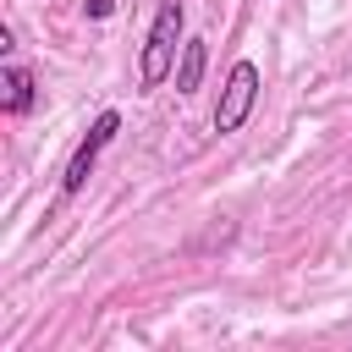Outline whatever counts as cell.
<instances>
[{
    "label": "cell",
    "instance_id": "cell-3",
    "mask_svg": "<svg viewBox=\"0 0 352 352\" xmlns=\"http://www.w3.org/2000/svg\"><path fill=\"white\" fill-rule=\"evenodd\" d=\"M253 104H258V66L253 60H236L226 72V88H220V104H214V132L220 138L226 132H242V121L253 116Z\"/></svg>",
    "mask_w": 352,
    "mask_h": 352
},
{
    "label": "cell",
    "instance_id": "cell-5",
    "mask_svg": "<svg viewBox=\"0 0 352 352\" xmlns=\"http://www.w3.org/2000/svg\"><path fill=\"white\" fill-rule=\"evenodd\" d=\"M204 66H209V44L204 38H187L182 44V60H176V94H192L204 82Z\"/></svg>",
    "mask_w": 352,
    "mask_h": 352
},
{
    "label": "cell",
    "instance_id": "cell-1",
    "mask_svg": "<svg viewBox=\"0 0 352 352\" xmlns=\"http://www.w3.org/2000/svg\"><path fill=\"white\" fill-rule=\"evenodd\" d=\"M182 28H187V6H182V0H160L154 28H148V38H143V66H138L143 88H160V82L176 72V50L187 44Z\"/></svg>",
    "mask_w": 352,
    "mask_h": 352
},
{
    "label": "cell",
    "instance_id": "cell-4",
    "mask_svg": "<svg viewBox=\"0 0 352 352\" xmlns=\"http://www.w3.org/2000/svg\"><path fill=\"white\" fill-rule=\"evenodd\" d=\"M0 88H6V110H11V116H28V110L38 104V82H33V72H28L22 60H11V66L0 72Z\"/></svg>",
    "mask_w": 352,
    "mask_h": 352
},
{
    "label": "cell",
    "instance_id": "cell-6",
    "mask_svg": "<svg viewBox=\"0 0 352 352\" xmlns=\"http://www.w3.org/2000/svg\"><path fill=\"white\" fill-rule=\"evenodd\" d=\"M82 11H88L94 22H104V16H116V0H82Z\"/></svg>",
    "mask_w": 352,
    "mask_h": 352
},
{
    "label": "cell",
    "instance_id": "cell-2",
    "mask_svg": "<svg viewBox=\"0 0 352 352\" xmlns=\"http://www.w3.org/2000/svg\"><path fill=\"white\" fill-rule=\"evenodd\" d=\"M121 132V110H99L94 116V126H88V138L72 148V160H66V170H60V192L66 198H77L82 187H88V176H94V165H99V154H104V143Z\"/></svg>",
    "mask_w": 352,
    "mask_h": 352
}]
</instances>
